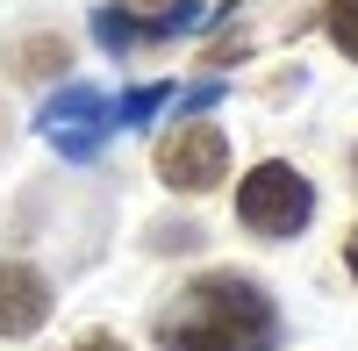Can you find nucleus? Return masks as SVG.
Segmentation results:
<instances>
[{"label":"nucleus","mask_w":358,"mask_h":351,"mask_svg":"<svg viewBox=\"0 0 358 351\" xmlns=\"http://www.w3.org/2000/svg\"><path fill=\"white\" fill-rule=\"evenodd\" d=\"M165 351H280V308L244 273H208L179 287V301L158 315Z\"/></svg>","instance_id":"nucleus-1"},{"label":"nucleus","mask_w":358,"mask_h":351,"mask_svg":"<svg viewBox=\"0 0 358 351\" xmlns=\"http://www.w3.org/2000/svg\"><path fill=\"white\" fill-rule=\"evenodd\" d=\"M315 215V187H308V172L301 165H280V158H265L244 172V187H236V222L258 229V237H294Z\"/></svg>","instance_id":"nucleus-2"},{"label":"nucleus","mask_w":358,"mask_h":351,"mask_svg":"<svg viewBox=\"0 0 358 351\" xmlns=\"http://www.w3.org/2000/svg\"><path fill=\"white\" fill-rule=\"evenodd\" d=\"M158 180L172 194H208L229 180V136L215 122H172L158 136Z\"/></svg>","instance_id":"nucleus-3"},{"label":"nucleus","mask_w":358,"mask_h":351,"mask_svg":"<svg viewBox=\"0 0 358 351\" xmlns=\"http://www.w3.org/2000/svg\"><path fill=\"white\" fill-rule=\"evenodd\" d=\"M43 129H50V143H57V151L86 158V151H94V143L115 129V108L94 94V86H72L65 101H50V108H43Z\"/></svg>","instance_id":"nucleus-4"},{"label":"nucleus","mask_w":358,"mask_h":351,"mask_svg":"<svg viewBox=\"0 0 358 351\" xmlns=\"http://www.w3.org/2000/svg\"><path fill=\"white\" fill-rule=\"evenodd\" d=\"M50 323V280L36 266L0 258V337H36Z\"/></svg>","instance_id":"nucleus-5"},{"label":"nucleus","mask_w":358,"mask_h":351,"mask_svg":"<svg viewBox=\"0 0 358 351\" xmlns=\"http://www.w3.org/2000/svg\"><path fill=\"white\" fill-rule=\"evenodd\" d=\"M330 36L344 57H358V0H330Z\"/></svg>","instance_id":"nucleus-6"},{"label":"nucleus","mask_w":358,"mask_h":351,"mask_svg":"<svg viewBox=\"0 0 358 351\" xmlns=\"http://www.w3.org/2000/svg\"><path fill=\"white\" fill-rule=\"evenodd\" d=\"M72 351H129V344H122V337H108V330H94V337H79Z\"/></svg>","instance_id":"nucleus-7"},{"label":"nucleus","mask_w":358,"mask_h":351,"mask_svg":"<svg viewBox=\"0 0 358 351\" xmlns=\"http://www.w3.org/2000/svg\"><path fill=\"white\" fill-rule=\"evenodd\" d=\"M344 266H351V280H358V229H351V244H344Z\"/></svg>","instance_id":"nucleus-8"}]
</instances>
